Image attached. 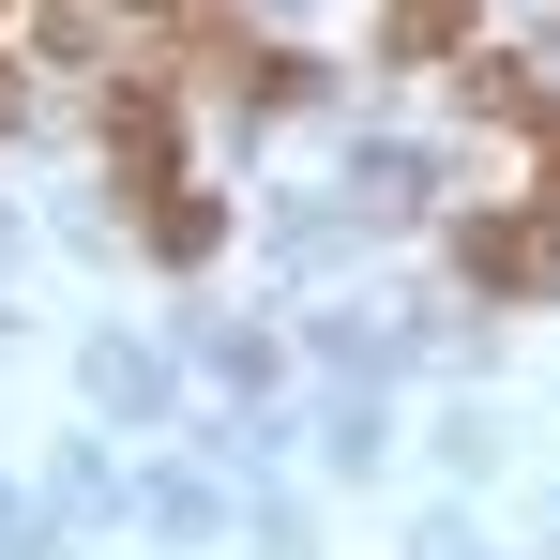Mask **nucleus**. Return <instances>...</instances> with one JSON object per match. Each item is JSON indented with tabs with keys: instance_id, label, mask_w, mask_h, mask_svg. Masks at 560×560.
I'll return each instance as SVG.
<instances>
[{
	"instance_id": "f257e3e1",
	"label": "nucleus",
	"mask_w": 560,
	"mask_h": 560,
	"mask_svg": "<svg viewBox=\"0 0 560 560\" xmlns=\"http://www.w3.org/2000/svg\"><path fill=\"white\" fill-rule=\"evenodd\" d=\"M469 31V0H394V46H455Z\"/></svg>"
}]
</instances>
